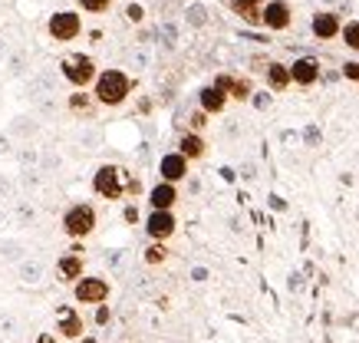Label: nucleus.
Masks as SVG:
<instances>
[{
  "label": "nucleus",
  "instance_id": "nucleus-1",
  "mask_svg": "<svg viewBox=\"0 0 359 343\" xmlns=\"http://www.w3.org/2000/svg\"><path fill=\"white\" fill-rule=\"evenodd\" d=\"M93 96L102 109H119L122 102L132 96V79L122 69H102L99 79L93 83Z\"/></svg>",
  "mask_w": 359,
  "mask_h": 343
},
{
  "label": "nucleus",
  "instance_id": "nucleus-2",
  "mask_svg": "<svg viewBox=\"0 0 359 343\" xmlns=\"http://www.w3.org/2000/svg\"><path fill=\"white\" fill-rule=\"evenodd\" d=\"M60 224H63V234H66V238L83 241V238H89V234L96 231L99 215H96V208H93L89 201H73V205L63 211Z\"/></svg>",
  "mask_w": 359,
  "mask_h": 343
},
{
  "label": "nucleus",
  "instance_id": "nucleus-3",
  "mask_svg": "<svg viewBox=\"0 0 359 343\" xmlns=\"http://www.w3.org/2000/svg\"><path fill=\"white\" fill-rule=\"evenodd\" d=\"M60 73H63V79L73 89H89L99 79L102 69L96 67V60H93L89 53H69V56L60 60Z\"/></svg>",
  "mask_w": 359,
  "mask_h": 343
},
{
  "label": "nucleus",
  "instance_id": "nucleus-4",
  "mask_svg": "<svg viewBox=\"0 0 359 343\" xmlns=\"http://www.w3.org/2000/svg\"><path fill=\"white\" fill-rule=\"evenodd\" d=\"M126 178L129 175L119 166H99L93 172V191L106 201H119L126 199Z\"/></svg>",
  "mask_w": 359,
  "mask_h": 343
},
{
  "label": "nucleus",
  "instance_id": "nucleus-5",
  "mask_svg": "<svg viewBox=\"0 0 359 343\" xmlns=\"http://www.w3.org/2000/svg\"><path fill=\"white\" fill-rule=\"evenodd\" d=\"M46 34H50L53 43H73L83 34V17L76 11H56L46 20Z\"/></svg>",
  "mask_w": 359,
  "mask_h": 343
},
{
  "label": "nucleus",
  "instance_id": "nucleus-6",
  "mask_svg": "<svg viewBox=\"0 0 359 343\" xmlns=\"http://www.w3.org/2000/svg\"><path fill=\"white\" fill-rule=\"evenodd\" d=\"M73 297L76 304H106L109 300V281L106 277H79L73 284Z\"/></svg>",
  "mask_w": 359,
  "mask_h": 343
},
{
  "label": "nucleus",
  "instance_id": "nucleus-7",
  "mask_svg": "<svg viewBox=\"0 0 359 343\" xmlns=\"http://www.w3.org/2000/svg\"><path fill=\"white\" fill-rule=\"evenodd\" d=\"M290 23H294V7H290L287 0H267V4H264V27H267L271 34L290 30Z\"/></svg>",
  "mask_w": 359,
  "mask_h": 343
},
{
  "label": "nucleus",
  "instance_id": "nucleus-8",
  "mask_svg": "<svg viewBox=\"0 0 359 343\" xmlns=\"http://www.w3.org/2000/svg\"><path fill=\"white\" fill-rule=\"evenodd\" d=\"M188 172H191V162H188L178 149L168 152V155H162V162H158V178H162V182H172V185L185 182Z\"/></svg>",
  "mask_w": 359,
  "mask_h": 343
},
{
  "label": "nucleus",
  "instance_id": "nucleus-9",
  "mask_svg": "<svg viewBox=\"0 0 359 343\" xmlns=\"http://www.w3.org/2000/svg\"><path fill=\"white\" fill-rule=\"evenodd\" d=\"M175 231H178L175 211H149V218H145V234H149L152 241H168Z\"/></svg>",
  "mask_w": 359,
  "mask_h": 343
},
{
  "label": "nucleus",
  "instance_id": "nucleus-10",
  "mask_svg": "<svg viewBox=\"0 0 359 343\" xmlns=\"http://www.w3.org/2000/svg\"><path fill=\"white\" fill-rule=\"evenodd\" d=\"M56 274L63 277L66 284H76L79 277H86V274H83V244H79V241L73 244V248H69L60 261H56Z\"/></svg>",
  "mask_w": 359,
  "mask_h": 343
},
{
  "label": "nucleus",
  "instance_id": "nucleus-11",
  "mask_svg": "<svg viewBox=\"0 0 359 343\" xmlns=\"http://www.w3.org/2000/svg\"><path fill=\"white\" fill-rule=\"evenodd\" d=\"M310 34L316 40H337L343 34V20H339V13L333 11H320L313 13V20H310Z\"/></svg>",
  "mask_w": 359,
  "mask_h": 343
},
{
  "label": "nucleus",
  "instance_id": "nucleus-12",
  "mask_svg": "<svg viewBox=\"0 0 359 343\" xmlns=\"http://www.w3.org/2000/svg\"><path fill=\"white\" fill-rule=\"evenodd\" d=\"M320 60L316 56H300L290 63V76H294V86H316L320 83Z\"/></svg>",
  "mask_w": 359,
  "mask_h": 343
},
{
  "label": "nucleus",
  "instance_id": "nucleus-13",
  "mask_svg": "<svg viewBox=\"0 0 359 343\" xmlns=\"http://www.w3.org/2000/svg\"><path fill=\"white\" fill-rule=\"evenodd\" d=\"M231 96L224 93V89H218L215 83H208V86L198 89V109H205L208 116H218V112L228 109Z\"/></svg>",
  "mask_w": 359,
  "mask_h": 343
},
{
  "label": "nucleus",
  "instance_id": "nucleus-14",
  "mask_svg": "<svg viewBox=\"0 0 359 343\" xmlns=\"http://www.w3.org/2000/svg\"><path fill=\"white\" fill-rule=\"evenodd\" d=\"M149 205H152V211H172L178 205V185L158 178L152 189H149Z\"/></svg>",
  "mask_w": 359,
  "mask_h": 343
},
{
  "label": "nucleus",
  "instance_id": "nucleus-15",
  "mask_svg": "<svg viewBox=\"0 0 359 343\" xmlns=\"http://www.w3.org/2000/svg\"><path fill=\"white\" fill-rule=\"evenodd\" d=\"M178 152L185 155L188 162H198V159H205L208 155V142L201 133H191V129H185V133L178 135Z\"/></svg>",
  "mask_w": 359,
  "mask_h": 343
},
{
  "label": "nucleus",
  "instance_id": "nucleus-16",
  "mask_svg": "<svg viewBox=\"0 0 359 343\" xmlns=\"http://www.w3.org/2000/svg\"><path fill=\"white\" fill-rule=\"evenodd\" d=\"M264 79H267V86L273 89V93H287V89L294 86V76H290V63H267V69H264Z\"/></svg>",
  "mask_w": 359,
  "mask_h": 343
},
{
  "label": "nucleus",
  "instance_id": "nucleus-17",
  "mask_svg": "<svg viewBox=\"0 0 359 343\" xmlns=\"http://www.w3.org/2000/svg\"><path fill=\"white\" fill-rule=\"evenodd\" d=\"M264 4L267 0H231V11L250 27H264Z\"/></svg>",
  "mask_w": 359,
  "mask_h": 343
},
{
  "label": "nucleus",
  "instance_id": "nucleus-18",
  "mask_svg": "<svg viewBox=\"0 0 359 343\" xmlns=\"http://www.w3.org/2000/svg\"><path fill=\"white\" fill-rule=\"evenodd\" d=\"M56 330L63 333L66 340H83V317L73 307H63L60 310V321H56Z\"/></svg>",
  "mask_w": 359,
  "mask_h": 343
},
{
  "label": "nucleus",
  "instance_id": "nucleus-19",
  "mask_svg": "<svg viewBox=\"0 0 359 343\" xmlns=\"http://www.w3.org/2000/svg\"><path fill=\"white\" fill-rule=\"evenodd\" d=\"M66 106H69V112H76V116H93V112H96V96H93V93H86V89H76V93H69V102H66Z\"/></svg>",
  "mask_w": 359,
  "mask_h": 343
},
{
  "label": "nucleus",
  "instance_id": "nucleus-20",
  "mask_svg": "<svg viewBox=\"0 0 359 343\" xmlns=\"http://www.w3.org/2000/svg\"><path fill=\"white\" fill-rule=\"evenodd\" d=\"M339 40L346 43V50L359 53V20H346V23H343V34H339Z\"/></svg>",
  "mask_w": 359,
  "mask_h": 343
},
{
  "label": "nucleus",
  "instance_id": "nucleus-21",
  "mask_svg": "<svg viewBox=\"0 0 359 343\" xmlns=\"http://www.w3.org/2000/svg\"><path fill=\"white\" fill-rule=\"evenodd\" d=\"M168 261V248H165V241H152L149 248H145V264H165Z\"/></svg>",
  "mask_w": 359,
  "mask_h": 343
},
{
  "label": "nucleus",
  "instance_id": "nucleus-22",
  "mask_svg": "<svg viewBox=\"0 0 359 343\" xmlns=\"http://www.w3.org/2000/svg\"><path fill=\"white\" fill-rule=\"evenodd\" d=\"M250 96H254V83H250L248 76H238V79H234V86H231V100L248 102Z\"/></svg>",
  "mask_w": 359,
  "mask_h": 343
},
{
  "label": "nucleus",
  "instance_id": "nucleus-23",
  "mask_svg": "<svg viewBox=\"0 0 359 343\" xmlns=\"http://www.w3.org/2000/svg\"><path fill=\"white\" fill-rule=\"evenodd\" d=\"M79 7L86 13H106L112 7V0H79Z\"/></svg>",
  "mask_w": 359,
  "mask_h": 343
},
{
  "label": "nucleus",
  "instance_id": "nucleus-24",
  "mask_svg": "<svg viewBox=\"0 0 359 343\" xmlns=\"http://www.w3.org/2000/svg\"><path fill=\"white\" fill-rule=\"evenodd\" d=\"M339 73H343V79H349V83H359V60H346Z\"/></svg>",
  "mask_w": 359,
  "mask_h": 343
},
{
  "label": "nucleus",
  "instance_id": "nucleus-25",
  "mask_svg": "<svg viewBox=\"0 0 359 343\" xmlns=\"http://www.w3.org/2000/svg\"><path fill=\"white\" fill-rule=\"evenodd\" d=\"M205 126H208V112H205V109L191 112V119H188V129H191V133H201Z\"/></svg>",
  "mask_w": 359,
  "mask_h": 343
},
{
  "label": "nucleus",
  "instance_id": "nucleus-26",
  "mask_svg": "<svg viewBox=\"0 0 359 343\" xmlns=\"http://www.w3.org/2000/svg\"><path fill=\"white\" fill-rule=\"evenodd\" d=\"M126 20H129V23H142V20H145L142 4H129V7H126Z\"/></svg>",
  "mask_w": 359,
  "mask_h": 343
},
{
  "label": "nucleus",
  "instance_id": "nucleus-27",
  "mask_svg": "<svg viewBox=\"0 0 359 343\" xmlns=\"http://www.w3.org/2000/svg\"><path fill=\"white\" fill-rule=\"evenodd\" d=\"M234 79H238V76H231V73H218V76H215V86L224 89V93L231 96V86H234Z\"/></svg>",
  "mask_w": 359,
  "mask_h": 343
},
{
  "label": "nucleus",
  "instance_id": "nucleus-28",
  "mask_svg": "<svg viewBox=\"0 0 359 343\" xmlns=\"http://www.w3.org/2000/svg\"><path fill=\"white\" fill-rule=\"evenodd\" d=\"M122 218H126V224H139V208H135V205H126Z\"/></svg>",
  "mask_w": 359,
  "mask_h": 343
},
{
  "label": "nucleus",
  "instance_id": "nucleus-29",
  "mask_svg": "<svg viewBox=\"0 0 359 343\" xmlns=\"http://www.w3.org/2000/svg\"><path fill=\"white\" fill-rule=\"evenodd\" d=\"M109 307H106V304H99V310H96V323H109Z\"/></svg>",
  "mask_w": 359,
  "mask_h": 343
},
{
  "label": "nucleus",
  "instance_id": "nucleus-30",
  "mask_svg": "<svg viewBox=\"0 0 359 343\" xmlns=\"http://www.w3.org/2000/svg\"><path fill=\"white\" fill-rule=\"evenodd\" d=\"M36 343H53V337H50V333H43V337H40Z\"/></svg>",
  "mask_w": 359,
  "mask_h": 343
},
{
  "label": "nucleus",
  "instance_id": "nucleus-31",
  "mask_svg": "<svg viewBox=\"0 0 359 343\" xmlns=\"http://www.w3.org/2000/svg\"><path fill=\"white\" fill-rule=\"evenodd\" d=\"M83 343H96V340H93V337H83Z\"/></svg>",
  "mask_w": 359,
  "mask_h": 343
}]
</instances>
